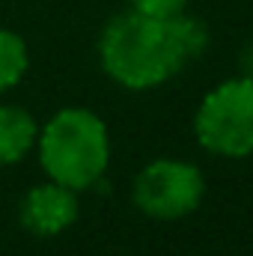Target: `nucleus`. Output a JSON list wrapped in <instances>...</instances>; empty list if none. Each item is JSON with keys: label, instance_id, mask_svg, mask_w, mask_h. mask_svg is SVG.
<instances>
[{"label": "nucleus", "instance_id": "f257e3e1", "mask_svg": "<svg viewBox=\"0 0 253 256\" xmlns=\"http://www.w3.org/2000/svg\"><path fill=\"white\" fill-rule=\"evenodd\" d=\"M208 33L188 15L152 18L143 12L116 15L98 39L104 72L126 90H152L170 80L185 60L202 54Z\"/></svg>", "mask_w": 253, "mask_h": 256}, {"label": "nucleus", "instance_id": "f03ea898", "mask_svg": "<svg viewBox=\"0 0 253 256\" xmlns=\"http://www.w3.org/2000/svg\"><path fill=\"white\" fill-rule=\"evenodd\" d=\"M39 164L51 182L86 191L102 182L110 161V137L102 116L84 108H63L39 126Z\"/></svg>", "mask_w": 253, "mask_h": 256}, {"label": "nucleus", "instance_id": "7ed1b4c3", "mask_svg": "<svg viewBox=\"0 0 253 256\" xmlns=\"http://www.w3.org/2000/svg\"><path fill=\"white\" fill-rule=\"evenodd\" d=\"M196 140L224 158L253 152V78H232L212 90L194 120Z\"/></svg>", "mask_w": 253, "mask_h": 256}, {"label": "nucleus", "instance_id": "20e7f679", "mask_svg": "<svg viewBox=\"0 0 253 256\" xmlns=\"http://www.w3.org/2000/svg\"><path fill=\"white\" fill-rule=\"evenodd\" d=\"M202 173L185 161H152L134 179V206L155 220L190 214L202 200Z\"/></svg>", "mask_w": 253, "mask_h": 256}, {"label": "nucleus", "instance_id": "39448f33", "mask_svg": "<svg viewBox=\"0 0 253 256\" xmlns=\"http://www.w3.org/2000/svg\"><path fill=\"white\" fill-rule=\"evenodd\" d=\"M78 214H80L78 191L66 188L60 182H45V185L30 188L18 208L21 226L39 238H51V236L66 232L78 220Z\"/></svg>", "mask_w": 253, "mask_h": 256}, {"label": "nucleus", "instance_id": "423d86ee", "mask_svg": "<svg viewBox=\"0 0 253 256\" xmlns=\"http://www.w3.org/2000/svg\"><path fill=\"white\" fill-rule=\"evenodd\" d=\"M39 140V122L18 104H0V167L24 161Z\"/></svg>", "mask_w": 253, "mask_h": 256}, {"label": "nucleus", "instance_id": "0eeeda50", "mask_svg": "<svg viewBox=\"0 0 253 256\" xmlns=\"http://www.w3.org/2000/svg\"><path fill=\"white\" fill-rule=\"evenodd\" d=\"M27 68H30L27 42L15 30L0 27V92L18 86L21 78L27 74Z\"/></svg>", "mask_w": 253, "mask_h": 256}, {"label": "nucleus", "instance_id": "6e6552de", "mask_svg": "<svg viewBox=\"0 0 253 256\" xmlns=\"http://www.w3.org/2000/svg\"><path fill=\"white\" fill-rule=\"evenodd\" d=\"M134 12L152 15V18H173L179 12H185L188 0H131Z\"/></svg>", "mask_w": 253, "mask_h": 256}, {"label": "nucleus", "instance_id": "1a4fd4ad", "mask_svg": "<svg viewBox=\"0 0 253 256\" xmlns=\"http://www.w3.org/2000/svg\"><path fill=\"white\" fill-rule=\"evenodd\" d=\"M244 72H248V78H253V42L248 45V51H244Z\"/></svg>", "mask_w": 253, "mask_h": 256}]
</instances>
